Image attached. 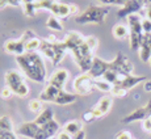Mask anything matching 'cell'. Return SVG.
I'll return each instance as SVG.
<instances>
[{
	"label": "cell",
	"mask_w": 151,
	"mask_h": 139,
	"mask_svg": "<svg viewBox=\"0 0 151 139\" xmlns=\"http://www.w3.org/2000/svg\"><path fill=\"white\" fill-rule=\"evenodd\" d=\"M16 62L22 74L32 82L43 83L47 77L46 66L43 63L42 57L37 51H29L20 57H16Z\"/></svg>",
	"instance_id": "obj_1"
},
{
	"label": "cell",
	"mask_w": 151,
	"mask_h": 139,
	"mask_svg": "<svg viewBox=\"0 0 151 139\" xmlns=\"http://www.w3.org/2000/svg\"><path fill=\"white\" fill-rule=\"evenodd\" d=\"M108 14H109L108 8L100 7V5H89L80 14H78L75 21L80 25H86V24L103 25Z\"/></svg>",
	"instance_id": "obj_2"
},
{
	"label": "cell",
	"mask_w": 151,
	"mask_h": 139,
	"mask_svg": "<svg viewBox=\"0 0 151 139\" xmlns=\"http://www.w3.org/2000/svg\"><path fill=\"white\" fill-rule=\"evenodd\" d=\"M70 53L72 54L78 67L82 70L83 74H88L89 70L92 67V63H93L95 51L88 47V45L86 43V39H84V42L82 45L78 46L76 49H74V50L70 51Z\"/></svg>",
	"instance_id": "obj_3"
},
{
	"label": "cell",
	"mask_w": 151,
	"mask_h": 139,
	"mask_svg": "<svg viewBox=\"0 0 151 139\" xmlns=\"http://www.w3.org/2000/svg\"><path fill=\"white\" fill-rule=\"evenodd\" d=\"M5 85L12 89L13 95H17L20 97H27L30 92V88L27 85L21 72L17 70H9L5 72Z\"/></svg>",
	"instance_id": "obj_4"
},
{
	"label": "cell",
	"mask_w": 151,
	"mask_h": 139,
	"mask_svg": "<svg viewBox=\"0 0 151 139\" xmlns=\"http://www.w3.org/2000/svg\"><path fill=\"white\" fill-rule=\"evenodd\" d=\"M129 25V43L132 50H139L145 33L142 29V19L139 14H132L127 17Z\"/></svg>",
	"instance_id": "obj_5"
},
{
	"label": "cell",
	"mask_w": 151,
	"mask_h": 139,
	"mask_svg": "<svg viewBox=\"0 0 151 139\" xmlns=\"http://www.w3.org/2000/svg\"><path fill=\"white\" fill-rule=\"evenodd\" d=\"M112 71H114L116 74H118L121 77L132 75L134 71V66L133 63L127 59L126 55H124L122 53H117V55L113 60H110V68Z\"/></svg>",
	"instance_id": "obj_6"
},
{
	"label": "cell",
	"mask_w": 151,
	"mask_h": 139,
	"mask_svg": "<svg viewBox=\"0 0 151 139\" xmlns=\"http://www.w3.org/2000/svg\"><path fill=\"white\" fill-rule=\"evenodd\" d=\"M75 95H82V96H88L95 89V80L89 76L88 74L78 75L72 83Z\"/></svg>",
	"instance_id": "obj_7"
},
{
	"label": "cell",
	"mask_w": 151,
	"mask_h": 139,
	"mask_svg": "<svg viewBox=\"0 0 151 139\" xmlns=\"http://www.w3.org/2000/svg\"><path fill=\"white\" fill-rule=\"evenodd\" d=\"M146 5V0H129L124 7L117 11L118 19H127L132 14H138Z\"/></svg>",
	"instance_id": "obj_8"
},
{
	"label": "cell",
	"mask_w": 151,
	"mask_h": 139,
	"mask_svg": "<svg viewBox=\"0 0 151 139\" xmlns=\"http://www.w3.org/2000/svg\"><path fill=\"white\" fill-rule=\"evenodd\" d=\"M151 117V100L147 101L146 105L141 106V108L135 109L134 112L129 113L127 115L121 120L122 123H133V122H137V121H143L146 118Z\"/></svg>",
	"instance_id": "obj_9"
},
{
	"label": "cell",
	"mask_w": 151,
	"mask_h": 139,
	"mask_svg": "<svg viewBox=\"0 0 151 139\" xmlns=\"http://www.w3.org/2000/svg\"><path fill=\"white\" fill-rule=\"evenodd\" d=\"M109 68H110V62H106V60L101 59V58L95 57L93 63H92V67H91V70H89L88 75L93 80L101 79V77L104 76V74H105Z\"/></svg>",
	"instance_id": "obj_10"
},
{
	"label": "cell",
	"mask_w": 151,
	"mask_h": 139,
	"mask_svg": "<svg viewBox=\"0 0 151 139\" xmlns=\"http://www.w3.org/2000/svg\"><path fill=\"white\" fill-rule=\"evenodd\" d=\"M22 42L25 43V50L27 53L29 51H38L40 47H41V43H42V39L38 38V37L34 34L33 30H25L22 33V36L20 37Z\"/></svg>",
	"instance_id": "obj_11"
},
{
	"label": "cell",
	"mask_w": 151,
	"mask_h": 139,
	"mask_svg": "<svg viewBox=\"0 0 151 139\" xmlns=\"http://www.w3.org/2000/svg\"><path fill=\"white\" fill-rule=\"evenodd\" d=\"M67 79H68V71L67 70L66 68H58L51 74V76H50V79L47 80V83L51 84V85H54L55 88L63 91Z\"/></svg>",
	"instance_id": "obj_12"
},
{
	"label": "cell",
	"mask_w": 151,
	"mask_h": 139,
	"mask_svg": "<svg viewBox=\"0 0 151 139\" xmlns=\"http://www.w3.org/2000/svg\"><path fill=\"white\" fill-rule=\"evenodd\" d=\"M147 80L146 76H138V75H127V76H124L122 79L120 80L117 84H116V87H120V88L125 89V91L129 92L130 89H133L134 87H137L138 84L141 83H145Z\"/></svg>",
	"instance_id": "obj_13"
},
{
	"label": "cell",
	"mask_w": 151,
	"mask_h": 139,
	"mask_svg": "<svg viewBox=\"0 0 151 139\" xmlns=\"http://www.w3.org/2000/svg\"><path fill=\"white\" fill-rule=\"evenodd\" d=\"M3 49H4V51L7 54H14L16 57H20L27 53V50H25V43L20 38L19 39H7V41L4 42Z\"/></svg>",
	"instance_id": "obj_14"
},
{
	"label": "cell",
	"mask_w": 151,
	"mask_h": 139,
	"mask_svg": "<svg viewBox=\"0 0 151 139\" xmlns=\"http://www.w3.org/2000/svg\"><path fill=\"white\" fill-rule=\"evenodd\" d=\"M50 13L53 16L58 17L59 20H65L67 19L68 16H71L72 13V7L71 4H67V3H59V1H55L50 8Z\"/></svg>",
	"instance_id": "obj_15"
},
{
	"label": "cell",
	"mask_w": 151,
	"mask_h": 139,
	"mask_svg": "<svg viewBox=\"0 0 151 139\" xmlns=\"http://www.w3.org/2000/svg\"><path fill=\"white\" fill-rule=\"evenodd\" d=\"M38 130H40V126L37 125L34 121H30V122H24L22 125H20L19 129L16 130V134L27 137L29 139H34L37 137Z\"/></svg>",
	"instance_id": "obj_16"
},
{
	"label": "cell",
	"mask_w": 151,
	"mask_h": 139,
	"mask_svg": "<svg viewBox=\"0 0 151 139\" xmlns=\"http://www.w3.org/2000/svg\"><path fill=\"white\" fill-rule=\"evenodd\" d=\"M84 39H86L84 36H82L80 33H78V32H75V30H71V32H68V33H66L65 38H63V42L66 43L68 51H72L74 49H76L78 46L82 45L84 42Z\"/></svg>",
	"instance_id": "obj_17"
},
{
	"label": "cell",
	"mask_w": 151,
	"mask_h": 139,
	"mask_svg": "<svg viewBox=\"0 0 151 139\" xmlns=\"http://www.w3.org/2000/svg\"><path fill=\"white\" fill-rule=\"evenodd\" d=\"M139 58L143 63H149L151 59V33H146L142 38L141 47H139Z\"/></svg>",
	"instance_id": "obj_18"
},
{
	"label": "cell",
	"mask_w": 151,
	"mask_h": 139,
	"mask_svg": "<svg viewBox=\"0 0 151 139\" xmlns=\"http://www.w3.org/2000/svg\"><path fill=\"white\" fill-rule=\"evenodd\" d=\"M59 93H60V89L55 88L54 85L47 83L46 87L43 88V91L41 92V95H40V100L43 101V102H53L54 104Z\"/></svg>",
	"instance_id": "obj_19"
},
{
	"label": "cell",
	"mask_w": 151,
	"mask_h": 139,
	"mask_svg": "<svg viewBox=\"0 0 151 139\" xmlns=\"http://www.w3.org/2000/svg\"><path fill=\"white\" fill-rule=\"evenodd\" d=\"M53 46H54V53H55V58L53 60V66L54 67H57V66L62 62L63 58H65L66 53L68 51V49H67V46H66V43L63 42V39L62 41L58 39V41L53 42Z\"/></svg>",
	"instance_id": "obj_20"
},
{
	"label": "cell",
	"mask_w": 151,
	"mask_h": 139,
	"mask_svg": "<svg viewBox=\"0 0 151 139\" xmlns=\"http://www.w3.org/2000/svg\"><path fill=\"white\" fill-rule=\"evenodd\" d=\"M112 105H113V98L112 96H109V95H105V96H103L100 98V100L97 101V104L95 106L103 113L104 115L108 114L109 110L112 109Z\"/></svg>",
	"instance_id": "obj_21"
},
{
	"label": "cell",
	"mask_w": 151,
	"mask_h": 139,
	"mask_svg": "<svg viewBox=\"0 0 151 139\" xmlns=\"http://www.w3.org/2000/svg\"><path fill=\"white\" fill-rule=\"evenodd\" d=\"M53 120H54V112H53V109L47 108V109H43V110L38 115H37L36 120H34V122H36L38 126H43V125L49 123L50 121H53Z\"/></svg>",
	"instance_id": "obj_22"
},
{
	"label": "cell",
	"mask_w": 151,
	"mask_h": 139,
	"mask_svg": "<svg viewBox=\"0 0 151 139\" xmlns=\"http://www.w3.org/2000/svg\"><path fill=\"white\" fill-rule=\"evenodd\" d=\"M76 98L78 97L75 93H68V92H66L65 89H63V91H60V93L58 95L54 104H57V105H68V104L75 102Z\"/></svg>",
	"instance_id": "obj_23"
},
{
	"label": "cell",
	"mask_w": 151,
	"mask_h": 139,
	"mask_svg": "<svg viewBox=\"0 0 151 139\" xmlns=\"http://www.w3.org/2000/svg\"><path fill=\"white\" fill-rule=\"evenodd\" d=\"M62 130H65V131L68 133L71 137H74L75 134H78L79 131H82V130H83V125H82V122H80V121L72 120V121H68V122L63 126Z\"/></svg>",
	"instance_id": "obj_24"
},
{
	"label": "cell",
	"mask_w": 151,
	"mask_h": 139,
	"mask_svg": "<svg viewBox=\"0 0 151 139\" xmlns=\"http://www.w3.org/2000/svg\"><path fill=\"white\" fill-rule=\"evenodd\" d=\"M40 51L45 55L47 59H50L51 62L54 60L55 58V53H54V46H53V42H49L47 39H42V43H41V47H40Z\"/></svg>",
	"instance_id": "obj_25"
},
{
	"label": "cell",
	"mask_w": 151,
	"mask_h": 139,
	"mask_svg": "<svg viewBox=\"0 0 151 139\" xmlns=\"http://www.w3.org/2000/svg\"><path fill=\"white\" fill-rule=\"evenodd\" d=\"M112 34L116 39H124L129 36V28H126L124 24H116L112 28Z\"/></svg>",
	"instance_id": "obj_26"
},
{
	"label": "cell",
	"mask_w": 151,
	"mask_h": 139,
	"mask_svg": "<svg viewBox=\"0 0 151 139\" xmlns=\"http://www.w3.org/2000/svg\"><path fill=\"white\" fill-rule=\"evenodd\" d=\"M45 25H46V28H47V29L54 30V32H62L63 30V25H62V22H60V20L58 19V17L53 16V14H51L47 20H46Z\"/></svg>",
	"instance_id": "obj_27"
},
{
	"label": "cell",
	"mask_w": 151,
	"mask_h": 139,
	"mask_svg": "<svg viewBox=\"0 0 151 139\" xmlns=\"http://www.w3.org/2000/svg\"><path fill=\"white\" fill-rule=\"evenodd\" d=\"M28 108L32 113H36V114H40L43 110V101H41L40 98H33V100L29 101Z\"/></svg>",
	"instance_id": "obj_28"
},
{
	"label": "cell",
	"mask_w": 151,
	"mask_h": 139,
	"mask_svg": "<svg viewBox=\"0 0 151 139\" xmlns=\"http://www.w3.org/2000/svg\"><path fill=\"white\" fill-rule=\"evenodd\" d=\"M0 130L1 131H13V122L9 115L0 117Z\"/></svg>",
	"instance_id": "obj_29"
},
{
	"label": "cell",
	"mask_w": 151,
	"mask_h": 139,
	"mask_svg": "<svg viewBox=\"0 0 151 139\" xmlns=\"http://www.w3.org/2000/svg\"><path fill=\"white\" fill-rule=\"evenodd\" d=\"M95 88L99 89V91H101V92H104V93H110L113 85L109 84L108 82H105V80H103V79H97V80H95Z\"/></svg>",
	"instance_id": "obj_30"
},
{
	"label": "cell",
	"mask_w": 151,
	"mask_h": 139,
	"mask_svg": "<svg viewBox=\"0 0 151 139\" xmlns=\"http://www.w3.org/2000/svg\"><path fill=\"white\" fill-rule=\"evenodd\" d=\"M22 9H24V14L27 17H34L36 16V7H34V4H32V3H22Z\"/></svg>",
	"instance_id": "obj_31"
},
{
	"label": "cell",
	"mask_w": 151,
	"mask_h": 139,
	"mask_svg": "<svg viewBox=\"0 0 151 139\" xmlns=\"http://www.w3.org/2000/svg\"><path fill=\"white\" fill-rule=\"evenodd\" d=\"M86 43L88 45V47L91 49V50L95 51L99 46V39L95 36H88V37H86Z\"/></svg>",
	"instance_id": "obj_32"
},
{
	"label": "cell",
	"mask_w": 151,
	"mask_h": 139,
	"mask_svg": "<svg viewBox=\"0 0 151 139\" xmlns=\"http://www.w3.org/2000/svg\"><path fill=\"white\" fill-rule=\"evenodd\" d=\"M127 93H129L127 91H125V89L120 88V87H116V85H113L112 91H110V95L113 97H125Z\"/></svg>",
	"instance_id": "obj_33"
},
{
	"label": "cell",
	"mask_w": 151,
	"mask_h": 139,
	"mask_svg": "<svg viewBox=\"0 0 151 139\" xmlns=\"http://www.w3.org/2000/svg\"><path fill=\"white\" fill-rule=\"evenodd\" d=\"M0 139H19L14 131H1L0 130Z\"/></svg>",
	"instance_id": "obj_34"
},
{
	"label": "cell",
	"mask_w": 151,
	"mask_h": 139,
	"mask_svg": "<svg viewBox=\"0 0 151 139\" xmlns=\"http://www.w3.org/2000/svg\"><path fill=\"white\" fill-rule=\"evenodd\" d=\"M12 95H13L12 89H11L8 85L3 87V88H1V91H0V96H1V98H4V100H7V98H9L11 96H12Z\"/></svg>",
	"instance_id": "obj_35"
},
{
	"label": "cell",
	"mask_w": 151,
	"mask_h": 139,
	"mask_svg": "<svg viewBox=\"0 0 151 139\" xmlns=\"http://www.w3.org/2000/svg\"><path fill=\"white\" fill-rule=\"evenodd\" d=\"M114 139H133L132 137V133L127 131V130H121V131H118L117 134H116Z\"/></svg>",
	"instance_id": "obj_36"
},
{
	"label": "cell",
	"mask_w": 151,
	"mask_h": 139,
	"mask_svg": "<svg viewBox=\"0 0 151 139\" xmlns=\"http://www.w3.org/2000/svg\"><path fill=\"white\" fill-rule=\"evenodd\" d=\"M82 118H83V121H84L86 123H91V122H93V121L96 120V118H95V115H93V113L91 112V109H89L88 112L84 113Z\"/></svg>",
	"instance_id": "obj_37"
},
{
	"label": "cell",
	"mask_w": 151,
	"mask_h": 139,
	"mask_svg": "<svg viewBox=\"0 0 151 139\" xmlns=\"http://www.w3.org/2000/svg\"><path fill=\"white\" fill-rule=\"evenodd\" d=\"M142 29L143 33H151V20L149 19H142Z\"/></svg>",
	"instance_id": "obj_38"
},
{
	"label": "cell",
	"mask_w": 151,
	"mask_h": 139,
	"mask_svg": "<svg viewBox=\"0 0 151 139\" xmlns=\"http://www.w3.org/2000/svg\"><path fill=\"white\" fill-rule=\"evenodd\" d=\"M142 130L146 131V133H149V134H151V117L142 121Z\"/></svg>",
	"instance_id": "obj_39"
},
{
	"label": "cell",
	"mask_w": 151,
	"mask_h": 139,
	"mask_svg": "<svg viewBox=\"0 0 151 139\" xmlns=\"http://www.w3.org/2000/svg\"><path fill=\"white\" fill-rule=\"evenodd\" d=\"M55 139H72V137L68 133H66L65 130H60V131L55 135Z\"/></svg>",
	"instance_id": "obj_40"
},
{
	"label": "cell",
	"mask_w": 151,
	"mask_h": 139,
	"mask_svg": "<svg viewBox=\"0 0 151 139\" xmlns=\"http://www.w3.org/2000/svg\"><path fill=\"white\" fill-rule=\"evenodd\" d=\"M142 11H145V19L151 20V3H147Z\"/></svg>",
	"instance_id": "obj_41"
},
{
	"label": "cell",
	"mask_w": 151,
	"mask_h": 139,
	"mask_svg": "<svg viewBox=\"0 0 151 139\" xmlns=\"http://www.w3.org/2000/svg\"><path fill=\"white\" fill-rule=\"evenodd\" d=\"M91 112L93 113V115H95V118H96V120H97V118L104 117V114H103V113H101L100 110H99V109L96 108V106H93V108H91Z\"/></svg>",
	"instance_id": "obj_42"
},
{
	"label": "cell",
	"mask_w": 151,
	"mask_h": 139,
	"mask_svg": "<svg viewBox=\"0 0 151 139\" xmlns=\"http://www.w3.org/2000/svg\"><path fill=\"white\" fill-rule=\"evenodd\" d=\"M143 91L147 92V93H150L151 92V80L150 79H147L146 82L143 83Z\"/></svg>",
	"instance_id": "obj_43"
},
{
	"label": "cell",
	"mask_w": 151,
	"mask_h": 139,
	"mask_svg": "<svg viewBox=\"0 0 151 139\" xmlns=\"http://www.w3.org/2000/svg\"><path fill=\"white\" fill-rule=\"evenodd\" d=\"M8 5H13V7H19V5L22 4L21 0H7Z\"/></svg>",
	"instance_id": "obj_44"
},
{
	"label": "cell",
	"mask_w": 151,
	"mask_h": 139,
	"mask_svg": "<svg viewBox=\"0 0 151 139\" xmlns=\"http://www.w3.org/2000/svg\"><path fill=\"white\" fill-rule=\"evenodd\" d=\"M72 139H86V131H84V130L79 131L78 134H75L74 137H72Z\"/></svg>",
	"instance_id": "obj_45"
},
{
	"label": "cell",
	"mask_w": 151,
	"mask_h": 139,
	"mask_svg": "<svg viewBox=\"0 0 151 139\" xmlns=\"http://www.w3.org/2000/svg\"><path fill=\"white\" fill-rule=\"evenodd\" d=\"M7 5H8L7 0H0V8H4V7H7Z\"/></svg>",
	"instance_id": "obj_46"
},
{
	"label": "cell",
	"mask_w": 151,
	"mask_h": 139,
	"mask_svg": "<svg viewBox=\"0 0 151 139\" xmlns=\"http://www.w3.org/2000/svg\"><path fill=\"white\" fill-rule=\"evenodd\" d=\"M46 1H51V3H55V1H58V0H46Z\"/></svg>",
	"instance_id": "obj_47"
},
{
	"label": "cell",
	"mask_w": 151,
	"mask_h": 139,
	"mask_svg": "<svg viewBox=\"0 0 151 139\" xmlns=\"http://www.w3.org/2000/svg\"><path fill=\"white\" fill-rule=\"evenodd\" d=\"M147 3H151V0H146V4H147Z\"/></svg>",
	"instance_id": "obj_48"
},
{
	"label": "cell",
	"mask_w": 151,
	"mask_h": 139,
	"mask_svg": "<svg viewBox=\"0 0 151 139\" xmlns=\"http://www.w3.org/2000/svg\"><path fill=\"white\" fill-rule=\"evenodd\" d=\"M149 64H150V66H151V59H150V60H149Z\"/></svg>",
	"instance_id": "obj_49"
},
{
	"label": "cell",
	"mask_w": 151,
	"mask_h": 139,
	"mask_svg": "<svg viewBox=\"0 0 151 139\" xmlns=\"http://www.w3.org/2000/svg\"><path fill=\"white\" fill-rule=\"evenodd\" d=\"M53 139H55V138H53Z\"/></svg>",
	"instance_id": "obj_50"
}]
</instances>
